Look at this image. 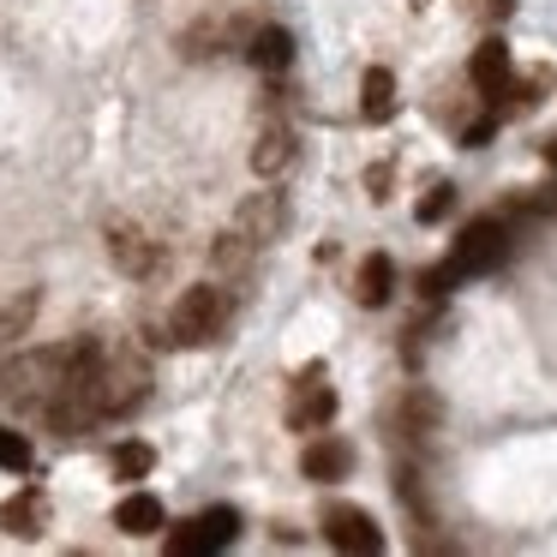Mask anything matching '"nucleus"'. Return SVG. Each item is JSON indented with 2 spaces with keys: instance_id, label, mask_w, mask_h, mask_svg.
Returning a JSON list of instances; mask_svg holds the SVG:
<instances>
[{
  "instance_id": "nucleus-1",
  "label": "nucleus",
  "mask_w": 557,
  "mask_h": 557,
  "mask_svg": "<svg viewBox=\"0 0 557 557\" xmlns=\"http://www.w3.org/2000/svg\"><path fill=\"white\" fill-rule=\"evenodd\" d=\"M222 324H228V294L210 288V282H198V288H186L181 300H174L169 342L174 348H205V342L222 336Z\"/></svg>"
},
{
  "instance_id": "nucleus-2",
  "label": "nucleus",
  "mask_w": 557,
  "mask_h": 557,
  "mask_svg": "<svg viewBox=\"0 0 557 557\" xmlns=\"http://www.w3.org/2000/svg\"><path fill=\"white\" fill-rule=\"evenodd\" d=\"M504 252H509V228H504L497 216H480V222H468V228H461L449 264H456L461 276H480V270H497V264H504Z\"/></svg>"
},
{
  "instance_id": "nucleus-3",
  "label": "nucleus",
  "mask_w": 557,
  "mask_h": 557,
  "mask_svg": "<svg viewBox=\"0 0 557 557\" xmlns=\"http://www.w3.org/2000/svg\"><path fill=\"white\" fill-rule=\"evenodd\" d=\"M240 533V509H228V504H216V509H205L198 521H186V528H174L169 533V552L174 557H198V552H222V545Z\"/></svg>"
},
{
  "instance_id": "nucleus-4",
  "label": "nucleus",
  "mask_w": 557,
  "mask_h": 557,
  "mask_svg": "<svg viewBox=\"0 0 557 557\" xmlns=\"http://www.w3.org/2000/svg\"><path fill=\"white\" fill-rule=\"evenodd\" d=\"M330 420H336V389L324 384V366H306L300 384H294V401H288V425L294 432H318Z\"/></svg>"
},
{
  "instance_id": "nucleus-5",
  "label": "nucleus",
  "mask_w": 557,
  "mask_h": 557,
  "mask_svg": "<svg viewBox=\"0 0 557 557\" xmlns=\"http://www.w3.org/2000/svg\"><path fill=\"white\" fill-rule=\"evenodd\" d=\"M324 540L336 552H384V528L360 504H330L324 509Z\"/></svg>"
},
{
  "instance_id": "nucleus-6",
  "label": "nucleus",
  "mask_w": 557,
  "mask_h": 557,
  "mask_svg": "<svg viewBox=\"0 0 557 557\" xmlns=\"http://www.w3.org/2000/svg\"><path fill=\"white\" fill-rule=\"evenodd\" d=\"M300 473H306V480H318V485L348 480V473H354V444H348V437H318V444H306Z\"/></svg>"
},
{
  "instance_id": "nucleus-7",
  "label": "nucleus",
  "mask_w": 557,
  "mask_h": 557,
  "mask_svg": "<svg viewBox=\"0 0 557 557\" xmlns=\"http://www.w3.org/2000/svg\"><path fill=\"white\" fill-rule=\"evenodd\" d=\"M234 228H240L246 240L270 246L282 228H288V210H282V198H276V193H258V198H246V205H240V216H234Z\"/></svg>"
},
{
  "instance_id": "nucleus-8",
  "label": "nucleus",
  "mask_w": 557,
  "mask_h": 557,
  "mask_svg": "<svg viewBox=\"0 0 557 557\" xmlns=\"http://www.w3.org/2000/svg\"><path fill=\"white\" fill-rule=\"evenodd\" d=\"M114 528L133 533V540H150V533H162V528H169V516H162V497H150V492L121 497V509H114Z\"/></svg>"
},
{
  "instance_id": "nucleus-9",
  "label": "nucleus",
  "mask_w": 557,
  "mask_h": 557,
  "mask_svg": "<svg viewBox=\"0 0 557 557\" xmlns=\"http://www.w3.org/2000/svg\"><path fill=\"white\" fill-rule=\"evenodd\" d=\"M109 258L126 270V276H150V270H157V246H150L138 228H121V222L109 228Z\"/></svg>"
},
{
  "instance_id": "nucleus-10",
  "label": "nucleus",
  "mask_w": 557,
  "mask_h": 557,
  "mask_svg": "<svg viewBox=\"0 0 557 557\" xmlns=\"http://www.w3.org/2000/svg\"><path fill=\"white\" fill-rule=\"evenodd\" d=\"M468 78L485 90V97H504V90H509V49H504V42H497V37L480 42L473 61H468Z\"/></svg>"
},
{
  "instance_id": "nucleus-11",
  "label": "nucleus",
  "mask_w": 557,
  "mask_h": 557,
  "mask_svg": "<svg viewBox=\"0 0 557 557\" xmlns=\"http://www.w3.org/2000/svg\"><path fill=\"white\" fill-rule=\"evenodd\" d=\"M288 162H294V133H288V121H270L264 133H258V145H252V169L264 174V181H276Z\"/></svg>"
},
{
  "instance_id": "nucleus-12",
  "label": "nucleus",
  "mask_w": 557,
  "mask_h": 557,
  "mask_svg": "<svg viewBox=\"0 0 557 557\" xmlns=\"http://www.w3.org/2000/svg\"><path fill=\"white\" fill-rule=\"evenodd\" d=\"M42 521H49V504H42V492H18L0 504V528L13 533V540H37Z\"/></svg>"
},
{
  "instance_id": "nucleus-13",
  "label": "nucleus",
  "mask_w": 557,
  "mask_h": 557,
  "mask_svg": "<svg viewBox=\"0 0 557 557\" xmlns=\"http://www.w3.org/2000/svg\"><path fill=\"white\" fill-rule=\"evenodd\" d=\"M360 114L372 126H384L389 114H396V78H389V66H366V78H360Z\"/></svg>"
},
{
  "instance_id": "nucleus-14",
  "label": "nucleus",
  "mask_w": 557,
  "mask_h": 557,
  "mask_svg": "<svg viewBox=\"0 0 557 557\" xmlns=\"http://www.w3.org/2000/svg\"><path fill=\"white\" fill-rule=\"evenodd\" d=\"M437 420H444V408H437L432 389H408V396L396 401V425H401V432H413V437L437 432Z\"/></svg>"
},
{
  "instance_id": "nucleus-15",
  "label": "nucleus",
  "mask_w": 557,
  "mask_h": 557,
  "mask_svg": "<svg viewBox=\"0 0 557 557\" xmlns=\"http://www.w3.org/2000/svg\"><path fill=\"white\" fill-rule=\"evenodd\" d=\"M252 66H264V73H288V61H294V37L282 25H264V30H252Z\"/></svg>"
},
{
  "instance_id": "nucleus-16",
  "label": "nucleus",
  "mask_w": 557,
  "mask_h": 557,
  "mask_svg": "<svg viewBox=\"0 0 557 557\" xmlns=\"http://www.w3.org/2000/svg\"><path fill=\"white\" fill-rule=\"evenodd\" d=\"M354 294H360V306H384L389 294H396V264H389L384 252H372L360 264V282H354Z\"/></svg>"
},
{
  "instance_id": "nucleus-17",
  "label": "nucleus",
  "mask_w": 557,
  "mask_h": 557,
  "mask_svg": "<svg viewBox=\"0 0 557 557\" xmlns=\"http://www.w3.org/2000/svg\"><path fill=\"white\" fill-rule=\"evenodd\" d=\"M252 258H258V240H246L240 228H228L216 246H210V264H216V270H228V276H240V270L252 264Z\"/></svg>"
},
{
  "instance_id": "nucleus-18",
  "label": "nucleus",
  "mask_w": 557,
  "mask_h": 557,
  "mask_svg": "<svg viewBox=\"0 0 557 557\" xmlns=\"http://www.w3.org/2000/svg\"><path fill=\"white\" fill-rule=\"evenodd\" d=\"M150 468H157V449L150 444H121L114 449V473H121V480H145Z\"/></svg>"
},
{
  "instance_id": "nucleus-19",
  "label": "nucleus",
  "mask_w": 557,
  "mask_h": 557,
  "mask_svg": "<svg viewBox=\"0 0 557 557\" xmlns=\"http://www.w3.org/2000/svg\"><path fill=\"white\" fill-rule=\"evenodd\" d=\"M0 468H7V473H25L30 468V437L13 432V425H0Z\"/></svg>"
},
{
  "instance_id": "nucleus-20",
  "label": "nucleus",
  "mask_w": 557,
  "mask_h": 557,
  "mask_svg": "<svg viewBox=\"0 0 557 557\" xmlns=\"http://www.w3.org/2000/svg\"><path fill=\"white\" fill-rule=\"evenodd\" d=\"M449 210H456V186H432V193L420 198V210H413V216H420V222H444Z\"/></svg>"
},
{
  "instance_id": "nucleus-21",
  "label": "nucleus",
  "mask_w": 557,
  "mask_h": 557,
  "mask_svg": "<svg viewBox=\"0 0 557 557\" xmlns=\"http://www.w3.org/2000/svg\"><path fill=\"white\" fill-rule=\"evenodd\" d=\"M456 282H461V270H456V264H437V270H425V276H420V294H425V300H444V294L456 288Z\"/></svg>"
},
{
  "instance_id": "nucleus-22",
  "label": "nucleus",
  "mask_w": 557,
  "mask_h": 557,
  "mask_svg": "<svg viewBox=\"0 0 557 557\" xmlns=\"http://www.w3.org/2000/svg\"><path fill=\"white\" fill-rule=\"evenodd\" d=\"M492 126H497V121H473V126H468V150H480L485 138H492Z\"/></svg>"
},
{
  "instance_id": "nucleus-23",
  "label": "nucleus",
  "mask_w": 557,
  "mask_h": 557,
  "mask_svg": "<svg viewBox=\"0 0 557 557\" xmlns=\"http://www.w3.org/2000/svg\"><path fill=\"white\" fill-rule=\"evenodd\" d=\"M552 169H557V145H552Z\"/></svg>"
}]
</instances>
